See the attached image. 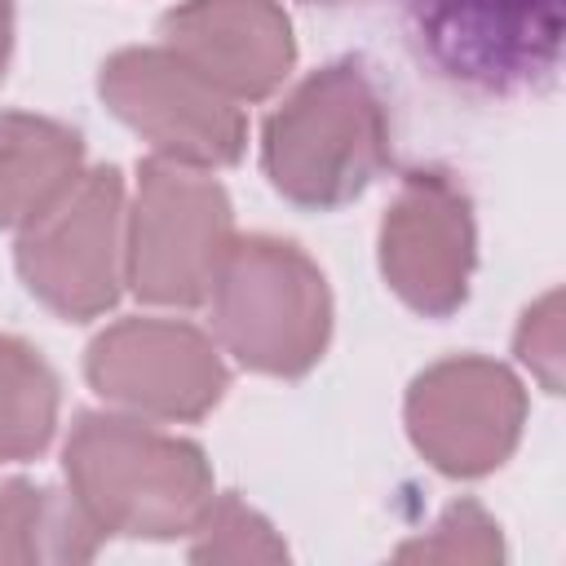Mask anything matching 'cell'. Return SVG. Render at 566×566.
Instances as JSON below:
<instances>
[{
  "label": "cell",
  "instance_id": "cell-1",
  "mask_svg": "<svg viewBox=\"0 0 566 566\" xmlns=\"http://www.w3.org/2000/svg\"><path fill=\"white\" fill-rule=\"evenodd\" d=\"M62 469L71 495L102 535H190L212 504V469L203 451L177 433L142 424V416L84 411L66 438Z\"/></svg>",
  "mask_w": 566,
  "mask_h": 566
},
{
  "label": "cell",
  "instance_id": "cell-2",
  "mask_svg": "<svg viewBox=\"0 0 566 566\" xmlns=\"http://www.w3.org/2000/svg\"><path fill=\"white\" fill-rule=\"evenodd\" d=\"M270 186L296 208H340L389 164V111L363 62L340 57L305 75L265 119Z\"/></svg>",
  "mask_w": 566,
  "mask_h": 566
},
{
  "label": "cell",
  "instance_id": "cell-3",
  "mask_svg": "<svg viewBox=\"0 0 566 566\" xmlns=\"http://www.w3.org/2000/svg\"><path fill=\"white\" fill-rule=\"evenodd\" d=\"M208 296L221 345L252 371L305 376L327 349V279L287 239H234Z\"/></svg>",
  "mask_w": 566,
  "mask_h": 566
},
{
  "label": "cell",
  "instance_id": "cell-4",
  "mask_svg": "<svg viewBox=\"0 0 566 566\" xmlns=\"http://www.w3.org/2000/svg\"><path fill=\"white\" fill-rule=\"evenodd\" d=\"M234 243L226 190L190 164L150 155L124 221V283L150 305H199Z\"/></svg>",
  "mask_w": 566,
  "mask_h": 566
},
{
  "label": "cell",
  "instance_id": "cell-5",
  "mask_svg": "<svg viewBox=\"0 0 566 566\" xmlns=\"http://www.w3.org/2000/svg\"><path fill=\"white\" fill-rule=\"evenodd\" d=\"M124 181L119 168H88L18 239V274L53 314L84 323L119 301L124 283Z\"/></svg>",
  "mask_w": 566,
  "mask_h": 566
},
{
  "label": "cell",
  "instance_id": "cell-6",
  "mask_svg": "<svg viewBox=\"0 0 566 566\" xmlns=\"http://www.w3.org/2000/svg\"><path fill=\"white\" fill-rule=\"evenodd\" d=\"M97 93L111 115L164 159L226 168L248 146V119L239 102L164 44L111 53L97 75Z\"/></svg>",
  "mask_w": 566,
  "mask_h": 566
},
{
  "label": "cell",
  "instance_id": "cell-7",
  "mask_svg": "<svg viewBox=\"0 0 566 566\" xmlns=\"http://www.w3.org/2000/svg\"><path fill=\"white\" fill-rule=\"evenodd\" d=\"M526 424L522 380L491 358H442L407 389V433L416 451L451 478L500 469Z\"/></svg>",
  "mask_w": 566,
  "mask_h": 566
},
{
  "label": "cell",
  "instance_id": "cell-8",
  "mask_svg": "<svg viewBox=\"0 0 566 566\" xmlns=\"http://www.w3.org/2000/svg\"><path fill=\"white\" fill-rule=\"evenodd\" d=\"M88 385L142 420H199L226 394L217 345L177 318H119L84 358Z\"/></svg>",
  "mask_w": 566,
  "mask_h": 566
},
{
  "label": "cell",
  "instance_id": "cell-9",
  "mask_svg": "<svg viewBox=\"0 0 566 566\" xmlns=\"http://www.w3.org/2000/svg\"><path fill=\"white\" fill-rule=\"evenodd\" d=\"M380 274L424 318H447L469 296L473 203L442 168L402 177L380 221Z\"/></svg>",
  "mask_w": 566,
  "mask_h": 566
},
{
  "label": "cell",
  "instance_id": "cell-10",
  "mask_svg": "<svg viewBox=\"0 0 566 566\" xmlns=\"http://www.w3.org/2000/svg\"><path fill=\"white\" fill-rule=\"evenodd\" d=\"M424 53L460 84L522 88L557 66L562 0H411Z\"/></svg>",
  "mask_w": 566,
  "mask_h": 566
},
{
  "label": "cell",
  "instance_id": "cell-11",
  "mask_svg": "<svg viewBox=\"0 0 566 566\" xmlns=\"http://www.w3.org/2000/svg\"><path fill=\"white\" fill-rule=\"evenodd\" d=\"M159 31L164 49L234 102L270 97L296 57L292 22L279 0H186L164 13Z\"/></svg>",
  "mask_w": 566,
  "mask_h": 566
},
{
  "label": "cell",
  "instance_id": "cell-12",
  "mask_svg": "<svg viewBox=\"0 0 566 566\" xmlns=\"http://www.w3.org/2000/svg\"><path fill=\"white\" fill-rule=\"evenodd\" d=\"M80 172L84 142L75 128L27 111L0 115V226L35 221L75 186Z\"/></svg>",
  "mask_w": 566,
  "mask_h": 566
},
{
  "label": "cell",
  "instance_id": "cell-13",
  "mask_svg": "<svg viewBox=\"0 0 566 566\" xmlns=\"http://www.w3.org/2000/svg\"><path fill=\"white\" fill-rule=\"evenodd\" d=\"M102 544L80 500L13 478L0 486V562H88Z\"/></svg>",
  "mask_w": 566,
  "mask_h": 566
},
{
  "label": "cell",
  "instance_id": "cell-14",
  "mask_svg": "<svg viewBox=\"0 0 566 566\" xmlns=\"http://www.w3.org/2000/svg\"><path fill=\"white\" fill-rule=\"evenodd\" d=\"M57 429V376L18 336H0V464L31 460Z\"/></svg>",
  "mask_w": 566,
  "mask_h": 566
},
{
  "label": "cell",
  "instance_id": "cell-15",
  "mask_svg": "<svg viewBox=\"0 0 566 566\" xmlns=\"http://www.w3.org/2000/svg\"><path fill=\"white\" fill-rule=\"evenodd\" d=\"M190 535H195L190 544L195 562H283L287 557L274 526L234 495H212V504L203 509Z\"/></svg>",
  "mask_w": 566,
  "mask_h": 566
},
{
  "label": "cell",
  "instance_id": "cell-16",
  "mask_svg": "<svg viewBox=\"0 0 566 566\" xmlns=\"http://www.w3.org/2000/svg\"><path fill=\"white\" fill-rule=\"evenodd\" d=\"M394 557L398 562H500L504 544H500V526L482 513V504L460 500L438 517V526L424 539L402 544Z\"/></svg>",
  "mask_w": 566,
  "mask_h": 566
},
{
  "label": "cell",
  "instance_id": "cell-17",
  "mask_svg": "<svg viewBox=\"0 0 566 566\" xmlns=\"http://www.w3.org/2000/svg\"><path fill=\"white\" fill-rule=\"evenodd\" d=\"M517 358L557 394L562 385V292H548L539 305L526 310L517 327Z\"/></svg>",
  "mask_w": 566,
  "mask_h": 566
},
{
  "label": "cell",
  "instance_id": "cell-18",
  "mask_svg": "<svg viewBox=\"0 0 566 566\" xmlns=\"http://www.w3.org/2000/svg\"><path fill=\"white\" fill-rule=\"evenodd\" d=\"M9 53H13V0H0V80H4Z\"/></svg>",
  "mask_w": 566,
  "mask_h": 566
},
{
  "label": "cell",
  "instance_id": "cell-19",
  "mask_svg": "<svg viewBox=\"0 0 566 566\" xmlns=\"http://www.w3.org/2000/svg\"><path fill=\"white\" fill-rule=\"evenodd\" d=\"M318 4H340V0H318Z\"/></svg>",
  "mask_w": 566,
  "mask_h": 566
}]
</instances>
